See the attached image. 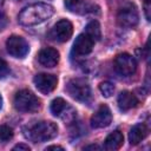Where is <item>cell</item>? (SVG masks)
<instances>
[{
  "mask_svg": "<svg viewBox=\"0 0 151 151\" xmlns=\"http://www.w3.org/2000/svg\"><path fill=\"white\" fill-rule=\"evenodd\" d=\"M54 13V8L45 2H37L28 5L21 9L19 13V22L25 26L39 25L47 19H50Z\"/></svg>",
  "mask_w": 151,
  "mask_h": 151,
  "instance_id": "6da1fadb",
  "label": "cell"
},
{
  "mask_svg": "<svg viewBox=\"0 0 151 151\" xmlns=\"http://www.w3.org/2000/svg\"><path fill=\"white\" fill-rule=\"evenodd\" d=\"M58 134V126L53 122L41 120L24 127V136L33 143H42L53 139Z\"/></svg>",
  "mask_w": 151,
  "mask_h": 151,
  "instance_id": "7a4b0ae2",
  "label": "cell"
},
{
  "mask_svg": "<svg viewBox=\"0 0 151 151\" xmlns=\"http://www.w3.org/2000/svg\"><path fill=\"white\" fill-rule=\"evenodd\" d=\"M14 107L20 112H35L40 109V100L28 90H20L14 96Z\"/></svg>",
  "mask_w": 151,
  "mask_h": 151,
  "instance_id": "3957f363",
  "label": "cell"
},
{
  "mask_svg": "<svg viewBox=\"0 0 151 151\" xmlns=\"http://www.w3.org/2000/svg\"><path fill=\"white\" fill-rule=\"evenodd\" d=\"M138 20H139V14L134 4L126 1L119 6L117 12V21L119 26L131 28L138 24Z\"/></svg>",
  "mask_w": 151,
  "mask_h": 151,
  "instance_id": "277c9868",
  "label": "cell"
},
{
  "mask_svg": "<svg viewBox=\"0 0 151 151\" xmlns=\"http://www.w3.org/2000/svg\"><path fill=\"white\" fill-rule=\"evenodd\" d=\"M66 92L76 100L87 103L91 98V88L86 80L80 78L71 79L66 84Z\"/></svg>",
  "mask_w": 151,
  "mask_h": 151,
  "instance_id": "5b68a950",
  "label": "cell"
},
{
  "mask_svg": "<svg viewBox=\"0 0 151 151\" xmlns=\"http://www.w3.org/2000/svg\"><path fill=\"white\" fill-rule=\"evenodd\" d=\"M114 70L118 74L123 77L132 76L137 70V63L132 55L129 53H120L114 58L113 61Z\"/></svg>",
  "mask_w": 151,
  "mask_h": 151,
  "instance_id": "8992f818",
  "label": "cell"
},
{
  "mask_svg": "<svg viewBox=\"0 0 151 151\" xmlns=\"http://www.w3.org/2000/svg\"><path fill=\"white\" fill-rule=\"evenodd\" d=\"M6 48L14 58H24L29 51L28 42L20 35H11L6 40Z\"/></svg>",
  "mask_w": 151,
  "mask_h": 151,
  "instance_id": "52a82bcc",
  "label": "cell"
},
{
  "mask_svg": "<svg viewBox=\"0 0 151 151\" xmlns=\"http://www.w3.org/2000/svg\"><path fill=\"white\" fill-rule=\"evenodd\" d=\"M72 33H73L72 24L66 19H61V20L57 21V24L53 25V27L51 28V32H50V37L54 41L65 42L72 37Z\"/></svg>",
  "mask_w": 151,
  "mask_h": 151,
  "instance_id": "ba28073f",
  "label": "cell"
},
{
  "mask_svg": "<svg viewBox=\"0 0 151 151\" xmlns=\"http://www.w3.org/2000/svg\"><path fill=\"white\" fill-rule=\"evenodd\" d=\"M33 83H34L35 87L38 88V91H40L44 94H48L57 87L58 79L53 74L39 73L33 78Z\"/></svg>",
  "mask_w": 151,
  "mask_h": 151,
  "instance_id": "9c48e42d",
  "label": "cell"
},
{
  "mask_svg": "<svg viewBox=\"0 0 151 151\" xmlns=\"http://www.w3.org/2000/svg\"><path fill=\"white\" fill-rule=\"evenodd\" d=\"M93 46H94V40L86 33H81L76 38L72 51L77 55H86L92 52Z\"/></svg>",
  "mask_w": 151,
  "mask_h": 151,
  "instance_id": "30bf717a",
  "label": "cell"
},
{
  "mask_svg": "<svg viewBox=\"0 0 151 151\" xmlns=\"http://www.w3.org/2000/svg\"><path fill=\"white\" fill-rule=\"evenodd\" d=\"M111 122H112V113L106 105H101L91 117V126L94 129L106 127L111 124Z\"/></svg>",
  "mask_w": 151,
  "mask_h": 151,
  "instance_id": "8fae6325",
  "label": "cell"
},
{
  "mask_svg": "<svg viewBox=\"0 0 151 151\" xmlns=\"http://www.w3.org/2000/svg\"><path fill=\"white\" fill-rule=\"evenodd\" d=\"M38 61L45 67H54L59 63V52L53 47H45L38 53Z\"/></svg>",
  "mask_w": 151,
  "mask_h": 151,
  "instance_id": "7c38bea8",
  "label": "cell"
},
{
  "mask_svg": "<svg viewBox=\"0 0 151 151\" xmlns=\"http://www.w3.org/2000/svg\"><path fill=\"white\" fill-rule=\"evenodd\" d=\"M149 134V127L144 123L136 124L131 127L129 132V142L131 145H137L142 140H144Z\"/></svg>",
  "mask_w": 151,
  "mask_h": 151,
  "instance_id": "4fadbf2b",
  "label": "cell"
},
{
  "mask_svg": "<svg viewBox=\"0 0 151 151\" xmlns=\"http://www.w3.org/2000/svg\"><path fill=\"white\" fill-rule=\"evenodd\" d=\"M117 101H118V106L122 111H129V110L136 107L137 104H138L137 97L132 92H129V91L120 92L119 96H118Z\"/></svg>",
  "mask_w": 151,
  "mask_h": 151,
  "instance_id": "5bb4252c",
  "label": "cell"
},
{
  "mask_svg": "<svg viewBox=\"0 0 151 151\" xmlns=\"http://www.w3.org/2000/svg\"><path fill=\"white\" fill-rule=\"evenodd\" d=\"M124 142V136L120 131H113L111 132L104 140V147L109 151H116L118 150Z\"/></svg>",
  "mask_w": 151,
  "mask_h": 151,
  "instance_id": "9a60e30c",
  "label": "cell"
},
{
  "mask_svg": "<svg viewBox=\"0 0 151 151\" xmlns=\"http://www.w3.org/2000/svg\"><path fill=\"white\" fill-rule=\"evenodd\" d=\"M65 6L68 11L78 14H84L90 9L86 0H65Z\"/></svg>",
  "mask_w": 151,
  "mask_h": 151,
  "instance_id": "2e32d148",
  "label": "cell"
},
{
  "mask_svg": "<svg viewBox=\"0 0 151 151\" xmlns=\"http://www.w3.org/2000/svg\"><path fill=\"white\" fill-rule=\"evenodd\" d=\"M50 109H51V112H52L54 116L63 118V117H64L63 114H66V113L70 111L71 106H68L67 103H66L63 98H55V99L52 100Z\"/></svg>",
  "mask_w": 151,
  "mask_h": 151,
  "instance_id": "e0dca14e",
  "label": "cell"
},
{
  "mask_svg": "<svg viewBox=\"0 0 151 151\" xmlns=\"http://www.w3.org/2000/svg\"><path fill=\"white\" fill-rule=\"evenodd\" d=\"M85 33L87 35H90L94 41L99 40L101 38V29H100V25L97 20H92L90 21L86 27H85Z\"/></svg>",
  "mask_w": 151,
  "mask_h": 151,
  "instance_id": "ac0fdd59",
  "label": "cell"
},
{
  "mask_svg": "<svg viewBox=\"0 0 151 151\" xmlns=\"http://www.w3.org/2000/svg\"><path fill=\"white\" fill-rule=\"evenodd\" d=\"M13 129L8 125H0V142L6 143L13 138Z\"/></svg>",
  "mask_w": 151,
  "mask_h": 151,
  "instance_id": "d6986e66",
  "label": "cell"
},
{
  "mask_svg": "<svg viewBox=\"0 0 151 151\" xmlns=\"http://www.w3.org/2000/svg\"><path fill=\"white\" fill-rule=\"evenodd\" d=\"M99 90H100L101 94H103L105 98H110V97L113 94V92H114V86H113V84H111L110 81H103V83H100V85H99Z\"/></svg>",
  "mask_w": 151,
  "mask_h": 151,
  "instance_id": "ffe728a7",
  "label": "cell"
},
{
  "mask_svg": "<svg viewBox=\"0 0 151 151\" xmlns=\"http://www.w3.org/2000/svg\"><path fill=\"white\" fill-rule=\"evenodd\" d=\"M9 73V68H8V65L7 63L0 58V79H4L8 76Z\"/></svg>",
  "mask_w": 151,
  "mask_h": 151,
  "instance_id": "44dd1931",
  "label": "cell"
},
{
  "mask_svg": "<svg viewBox=\"0 0 151 151\" xmlns=\"http://www.w3.org/2000/svg\"><path fill=\"white\" fill-rule=\"evenodd\" d=\"M144 13L146 17V20H151V0H145L144 1Z\"/></svg>",
  "mask_w": 151,
  "mask_h": 151,
  "instance_id": "7402d4cb",
  "label": "cell"
},
{
  "mask_svg": "<svg viewBox=\"0 0 151 151\" xmlns=\"http://www.w3.org/2000/svg\"><path fill=\"white\" fill-rule=\"evenodd\" d=\"M29 146L26 145V144H17L15 146H13V150H24V151H29Z\"/></svg>",
  "mask_w": 151,
  "mask_h": 151,
  "instance_id": "603a6c76",
  "label": "cell"
},
{
  "mask_svg": "<svg viewBox=\"0 0 151 151\" xmlns=\"http://www.w3.org/2000/svg\"><path fill=\"white\" fill-rule=\"evenodd\" d=\"M45 150H46V151H47V150H64V147H63V146H59V145H50V146H47Z\"/></svg>",
  "mask_w": 151,
  "mask_h": 151,
  "instance_id": "cb8c5ba5",
  "label": "cell"
},
{
  "mask_svg": "<svg viewBox=\"0 0 151 151\" xmlns=\"http://www.w3.org/2000/svg\"><path fill=\"white\" fill-rule=\"evenodd\" d=\"M84 149L85 150H100V147L98 145H88V146H85Z\"/></svg>",
  "mask_w": 151,
  "mask_h": 151,
  "instance_id": "d4e9b609",
  "label": "cell"
},
{
  "mask_svg": "<svg viewBox=\"0 0 151 151\" xmlns=\"http://www.w3.org/2000/svg\"><path fill=\"white\" fill-rule=\"evenodd\" d=\"M2 107V97H1V94H0V109Z\"/></svg>",
  "mask_w": 151,
  "mask_h": 151,
  "instance_id": "484cf974",
  "label": "cell"
},
{
  "mask_svg": "<svg viewBox=\"0 0 151 151\" xmlns=\"http://www.w3.org/2000/svg\"><path fill=\"white\" fill-rule=\"evenodd\" d=\"M2 2H4V0H0V5H1V4H2Z\"/></svg>",
  "mask_w": 151,
  "mask_h": 151,
  "instance_id": "4316f807",
  "label": "cell"
}]
</instances>
